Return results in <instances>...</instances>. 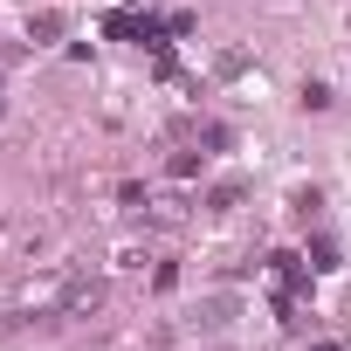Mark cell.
I'll use <instances>...</instances> for the list:
<instances>
[{
	"label": "cell",
	"mask_w": 351,
	"mask_h": 351,
	"mask_svg": "<svg viewBox=\"0 0 351 351\" xmlns=\"http://www.w3.org/2000/svg\"><path fill=\"white\" fill-rule=\"evenodd\" d=\"M104 303V282H69V296H62V310H97Z\"/></svg>",
	"instance_id": "obj_1"
},
{
	"label": "cell",
	"mask_w": 351,
	"mask_h": 351,
	"mask_svg": "<svg viewBox=\"0 0 351 351\" xmlns=\"http://www.w3.org/2000/svg\"><path fill=\"white\" fill-rule=\"evenodd\" d=\"M310 255H317V262H310V269H337V241H330V234H324V241H317V248H310Z\"/></svg>",
	"instance_id": "obj_3"
},
{
	"label": "cell",
	"mask_w": 351,
	"mask_h": 351,
	"mask_svg": "<svg viewBox=\"0 0 351 351\" xmlns=\"http://www.w3.org/2000/svg\"><path fill=\"white\" fill-rule=\"evenodd\" d=\"M28 35H35V42H56V35H62V14H35V28H28Z\"/></svg>",
	"instance_id": "obj_2"
}]
</instances>
